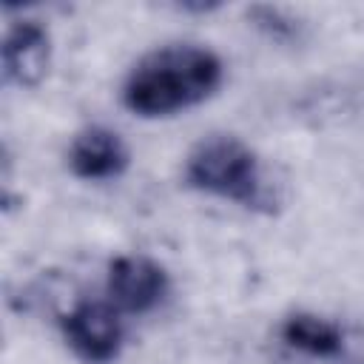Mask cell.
<instances>
[{
  "label": "cell",
  "mask_w": 364,
  "mask_h": 364,
  "mask_svg": "<svg viewBox=\"0 0 364 364\" xmlns=\"http://www.w3.org/2000/svg\"><path fill=\"white\" fill-rule=\"evenodd\" d=\"M63 336L68 347L88 364H108L119 355L122 324L114 304L80 301L63 316Z\"/></svg>",
  "instance_id": "cell-3"
},
{
  "label": "cell",
  "mask_w": 364,
  "mask_h": 364,
  "mask_svg": "<svg viewBox=\"0 0 364 364\" xmlns=\"http://www.w3.org/2000/svg\"><path fill=\"white\" fill-rule=\"evenodd\" d=\"M68 165L80 179H114L128 168V148L117 131L91 125L74 136Z\"/></svg>",
  "instance_id": "cell-6"
},
{
  "label": "cell",
  "mask_w": 364,
  "mask_h": 364,
  "mask_svg": "<svg viewBox=\"0 0 364 364\" xmlns=\"http://www.w3.org/2000/svg\"><path fill=\"white\" fill-rule=\"evenodd\" d=\"M51 60V37L37 20L11 23L3 40V77L11 85L34 88L43 82Z\"/></svg>",
  "instance_id": "cell-5"
},
{
  "label": "cell",
  "mask_w": 364,
  "mask_h": 364,
  "mask_svg": "<svg viewBox=\"0 0 364 364\" xmlns=\"http://www.w3.org/2000/svg\"><path fill=\"white\" fill-rule=\"evenodd\" d=\"M282 336L290 347L307 353V355H318V358H330L341 350V330L313 313H296L284 321Z\"/></svg>",
  "instance_id": "cell-7"
},
{
  "label": "cell",
  "mask_w": 364,
  "mask_h": 364,
  "mask_svg": "<svg viewBox=\"0 0 364 364\" xmlns=\"http://www.w3.org/2000/svg\"><path fill=\"white\" fill-rule=\"evenodd\" d=\"M168 293V273L159 262L125 253L117 256L108 267V296L111 304L125 313H145L162 301Z\"/></svg>",
  "instance_id": "cell-4"
},
{
  "label": "cell",
  "mask_w": 364,
  "mask_h": 364,
  "mask_svg": "<svg viewBox=\"0 0 364 364\" xmlns=\"http://www.w3.org/2000/svg\"><path fill=\"white\" fill-rule=\"evenodd\" d=\"M185 179L191 188L233 199L239 205H259L262 171L259 159L239 136L210 134L205 136L185 162Z\"/></svg>",
  "instance_id": "cell-2"
},
{
  "label": "cell",
  "mask_w": 364,
  "mask_h": 364,
  "mask_svg": "<svg viewBox=\"0 0 364 364\" xmlns=\"http://www.w3.org/2000/svg\"><path fill=\"white\" fill-rule=\"evenodd\" d=\"M222 82V60L202 46H165L125 77L122 102L139 117H171L208 100Z\"/></svg>",
  "instance_id": "cell-1"
}]
</instances>
